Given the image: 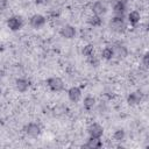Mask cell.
<instances>
[{"label": "cell", "mask_w": 149, "mask_h": 149, "mask_svg": "<svg viewBox=\"0 0 149 149\" xmlns=\"http://www.w3.org/2000/svg\"><path fill=\"white\" fill-rule=\"evenodd\" d=\"M109 28L112 31H114L116 34H123L127 30V23L125 21V17L113 16V19L109 21Z\"/></svg>", "instance_id": "obj_1"}, {"label": "cell", "mask_w": 149, "mask_h": 149, "mask_svg": "<svg viewBox=\"0 0 149 149\" xmlns=\"http://www.w3.org/2000/svg\"><path fill=\"white\" fill-rule=\"evenodd\" d=\"M47 86L52 92H61V91L64 90L65 84H64V81L61 77L54 76V77H50V78L47 79Z\"/></svg>", "instance_id": "obj_2"}, {"label": "cell", "mask_w": 149, "mask_h": 149, "mask_svg": "<svg viewBox=\"0 0 149 149\" xmlns=\"http://www.w3.org/2000/svg\"><path fill=\"white\" fill-rule=\"evenodd\" d=\"M42 133V127L37 122H29L24 127V134L29 139H37Z\"/></svg>", "instance_id": "obj_3"}, {"label": "cell", "mask_w": 149, "mask_h": 149, "mask_svg": "<svg viewBox=\"0 0 149 149\" xmlns=\"http://www.w3.org/2000/svg\"><path fill=\"white\" fill-rule=\"evenodd\" d=\"M23 19L20 15H10L7 19V27L12 31H19L23 27Z\"/></svg>", "instance_id": "obj_4"}, {"label": "cell", "mask_w": 149, "mask_h": 149, "mask_svg": "<svg viewBox=\"0 0 149 149\" xmlns=\"http://www.w3.org/2000/svg\"><path fill=\"white\" fill-rule=\"evenodd\" d=\"M45 23H47V17L43 14L35 13L29 17V24L34 29H41L42 27L45 26Z\"/></svg>", "instance_id": "obj_5"}, {"label": "cell", "mask_w": 149, "mask_h": 149, "mask_svg": "<svg viewBox=\"0 0 149 149\" xmlns=\"http://www.w3.org/2000/svg\"><path fill=\"white\" fill-rule=\"evenodd\" d=\"M127 7H128V0H118L113 6V16L125 17Z\"/></svg>", "instance_id": "obj_6"}, {"label": "cell", "mask_w": 149, "mask_h": 149, "mask_svg": "<svg viewBox=\"0 0 149 149\" xmlns=\"http://www.w3.org/2000/svg\"><path fill=\"white\" fill-rule=\"evenodd\" d=\"M87 134L93 139H101L104 135V127L98 122H92L87 127Z\"/></svg>", "instance_id": "obj_7"}, {"label": "cell", "mask_w": 149, "mask_h": 149, "mask_svg": "<svg viewBox=\"0 0 149 149\" xmlns=\"http://www.w3.org/2000/svg\"><path fill=\"white\" fill-rule=\"evenodd\" d=\"M107 5L105 1L102 0H98L95 2H93V5L91 6V12L92 14L97 15V16H102L107 13Z\"/></svg>", "instance_id": "obj_8"}, {"label": "cell", "mask_w": 149, "mask_h": 149, "mask_svg": "<svg viewBox=\"0 0 149 149\" xmlns=\"http://www.w3.org/2000/svg\"><path fill=\"white\" fill-rule=\"evenodd\" d=\"M76 28L72 26V24H69V23H65L59 29V34L62 37L66 38V40H72L74 36H76Z\"/></svg>", "instance_id": "obj_9"}, {"label": "cell", "mask_w": 149, "mask_h": 149, "mask_svg": "<svg viewBox=\"0 0 149 149\" xmlns=\"http://www.w3.org/2000/svg\"><path fill=\"white\" fill-rule=\"evenodd\" d=\"M112 48H113V51H114V58L123 59V58H126L128 56V49L122 43L118 42L114 45H112Z\"/></svg>", "instance_id": "obj_10"}, {"label": "cell", "mask_w": 149, "mask_h": 149, "mask_svg": "<svg viewBox=\"0 0 149 149\" xmlns=\"http://www.w3.org/2000/svg\"><path fill=\"white\" fill-rule=\"evenodd\" d=\"M83 97L81 88L78 86H71L68 90V98L71 102H78Z\"/></svg>", "instance_id": "obj_11"}, {"label": "cell", "mask_w": 149, "mask_h": 149, "mask_svg": "<svg viewBox=\"0 0 149 149\" xmlns=\"http://www.w3.org/2000/svg\"><path fill=\"white\" fill-rule=\"evenodd\" d=\"M14 87H15V90H16L17 92L24 93V92H27V91L29 90V87H30V81H29L28 79H26V78H17V79H15V81H14Z\"/></svg>", "instance_id": "obj_12"}, {"label": "cell", "mask_w": 149, "mask_h": 149, "mask_svg": "<svg viewBox=\"0 0 149 149\" xmlns=\"http://www.w3.org/2000/svg\"><path fill=\"white\" fill-rule=\"evenodd\" d=\"M141 101H142V93L139 91L130 92L127 95V102L129 106H137L141 104Z\"/></svg>", "instance_id": "obj_13"}, {"label": "cell", "mask_w": 149, "mask_h": 149, "mask_svg": "<svg viewBox=\"0 0 149 149\" xmlns=\"http://www.w3.org/2000/svg\"><path fill=\"white\" fill-rule=\"evenodd\" d=\"M141 19H142L141 13H140L137 9H133V10H130V12L127 14V21H128V23L132 24V26L139 24V23L141 22Z\"/></svg>", "instance_id": "obj_14"}, {"label": "cell", "mask_w": 149, "mask_h": 149, "mask_svg": "<svg viewBox=\"0 0 149 149\" xmlns=\"http://www.w3.org/2000/svg\"><path fill=\"white\" fill-rule=\"evenodd\" d=\"M100 57L105 61H112L114 58V51H113V48L112 47H105L102 50H101V54H100Z\"/></svg>", "instance_id": "obj_15"}, {"label": "cell", "mask_w": 149, "mask_h": 149, "mask_svg": "<svg viewBox=\"0 0 149 149\" xmlns=\"http://www.w3.org/2000/svg\"><path fill=\"white\" fill-rule=\"evenodd\" d=\"M95 102H97V100H95L94 97L87 95V97H85L84 100H83V106H84V108H85L86 111H91V109H93V107L95 106Z\"/></svg>", "instance_id": "obj_16"}, {"label": "cell", "mask_w": 149, "mask_h": 149, "mask_svg": "<svg viewBox=\"0 0 149 149\" xmlns=\"http://www.w3.org/2000/svg\"><path fill=\"white\" fill-rule=\"evenodd\" d=\"M85 147L91 148V149H98V148H101V147H102V142H101L100 139L90 137V139L87 140V143L85 144Z\"/></svg>", "instance_id": "obj_17"}, {"label": "cell", "mask_w": 149, "mask_h": 149, "mask_svg": "<svg viewBox=\"0 0 149 149\" xmlns=\"http://www.w3.org/2000/svg\"><path fill=\"white\" fill-rule=\"evenodd\" d=\"M125 137H126V133H125L123 129L119 128V129L114 130V133H113V141H115V142H122V141H125Z\"/></svg>", "instance_id": "obj_18"}, {"label": "cell", "mask_w": 149, "mask_h": 149, "mask_svg": "<svg viewBox=\"0 0 149 149\" xmlns=\"http://www.w3.org/2000/svg\"><path fill=\"white\" fill-rule=\"evenodd\" d=\"M81 54H83L86 58L90 57V56H92V55H94V47H93V44H91V43L85 44V45L83 47V49H81Z\"/></svg>", "instance_id": "obj_19"}, {"label": "cell", "mask_w": 149, "mask_h": 149, "mask_svg": "<svg viewBox=\"0 0 149 149\" xmlns=\"http://www.w3.org/2000/svg\"><path fill=\"white\" fill-rule=\"evenodd\" d=\"M88 23L92 26V27H99L101 23H102V20H101V16H97L94 14H92L90 17H88Z\"/></svg>", "instance_id": "obj_20"}, {"label": "cell", "mask_w": 149, "mask_h": 149, "mask_svg": "<svg viewBox=\"0 0 149 149\" xmlns=\"http://www.w3.org/2000/svg\"><path fill=\"white\" fill-rule=\"evenodd\" d=\"M66 113V106L63 105V104H58L56 105V107L54 108V114L57 115V116H62Z\"/></svg>", "instance_id": "obj_21"}, {"label": "cell", "mask_w": 149, "mask_h": 149, "mask_svg": "<svg viewBox=\"0 0 149 149\" xmlns=\"http://www.w3.org/2000/svg\"><path fill=\"white\" fill-rule=\"evenodd\" d=\"M87 61H88L90 65L93 66V68H97V66L100 64V58H99L97 55H92V56L87 57Z\"/></svg>", "instance_id": "obj_22"}, {"label": "cell", "mask_w": 149, "mask_h": 149, "mask_svg": "<svg viewBox=\"0 0 149 149\" xmlns=\"http://www.w3.org/2000/svg\"><path fill=\"white\" fill-rule=\"evenodd\" d=\"M141 63H142V66H143L144 69H149V50L146 51L144 55L142 56Z\"/></svg>", "instance_id": "obj_23"}, {"label": "cell", "mask_w": 149, "mask_h": 149, "mask_svg": "<svg viewBox=\"0 0 149 149\" xmlns=\"http://www.w3.org/2000/svg\"><path fill=\"white\" fill-rule=\"evenodd\" d=\"M144 28H146V30L149 33V20L146 22V24H144Z\"/></svg>", "instance_id": "obj_24"}, {"label": "cell", "mask_w": 149, "mask_h": 149, "mask_svg": "<svg viewBox=\"0 0 149 149\" xmlns=\"http://www.w3.org/2000/svg\"><path fill=\"white\" fill-rule=\"evenodd\" d=\"M34 2H37V3H41V2H44L45 0H33Z\"/></svg>", "instance_id": "obj_25"}]
</instances>
